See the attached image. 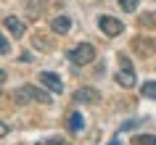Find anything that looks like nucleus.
I'll return each mask as SVG.
<instances>
[{
    "mask_svg": "<svg viewBox=\"0 0 156 145\" xmlns=\"http://www.w3.org/2000/svg\"><path fill=\"white\" fill-rule=\"evenodd\" d=\"M0 82H5V71L3 69H0Z\"/></svg>",
    "mask_w": 156,
    "mask_h": 145,
    "instance_id": "a211bd4d",
    "label": "nucleus"
},
{
    "mask_svg": "<svg viewBox=\"0 0 156 145\" xmlns=\"http://www.w3.org/2000/svg\"><path fill=\"white\" fill-rule=\"evenodd\" d=\"M140 92H143V98H151V100H156V82H146V85L140 87Z\"/></svg>",
    "mask_w": 156,
    "mask_h": 145,
    "instance_id": "9b49d317",
    "label": "nucleus"
},
{
    "mask_svg": "<svg viewBox=\"0 0 156 145\" xmlns=\"http://www.w3.org/2000/svg\"><path fill=\"white\" fill-rule=\"evenodd\" d=\"M16 98L21 100V103H42V105H48L53 98L45 92V90H40V87H32V85H24V87H19L16 90Z\"/></svg>",
    "mask_w": 156,
    "mask_h": 145,
    "instance_id": "f03ea898",
    "label": "nucleus"
},
{
    "mask_svg": "<svg viewBox=\"0 0 156 145\" xmlns=\"http://www.w3.org/2000/svg\"><path fill=\"white\" fill-rule=\"evenodd\" d=\"M98 26H101V32L108 34V37H116V34L124 32V24L119 21V19H114V16H101L98 19Z\"/></svg>",
    "mask_w": 156,
    "mask_h": 145,
    "instance_id": "20e7f679",
    "label": "nucleus"
},
{
    "mask_svg": "<svg viewBox=\"0 0 156 145\" xmlns=\"http://www.w3.org/2000/svg\"><path fill=\"white\" fill-rule=\"evenodd\" d=\"M119 5H122L124 13H135L138 11V0H119Z\"/></svg>",
    "mask_w": 156,
    "mask_h": 145,
    "instance_id": "ddd939ff",
    "label": "nucleus"
},
{
    "mask_svg": "<svg viewBox=\"0 0 156 145\" xmlns=\"http://www.w3.org/2000/svg\"><path fill=\"white\" fill-rule=\"evenodd\" d=\"M37 145H69L61 137H45V140H37Z\"/></svg>",
    "mask_w": 156,
    "mask_h": 145,
    "instance_id": "4468645a",
    "label": "nucleus"
},
{
    "mask_svg": "<svg viewBox=\"0 0 156 145\" xmlns=\"http://www.w3.org/2000/svg\"><path fill=\"white\" fill-rule=\"evenodd\" d=\"M143 124V119H130V121H124L122 127H119V132H127V129H135V127H140Z\"/></svg>",
    "mask_w": 156,
    "mask_h": 145,
    "instance_id": "2eb2a0df",
    "label": "nucleus"
},
{
    "mask_svg": "<svg viewBox=\"0 0 156 145\" xmlns=\"http://www.w3.org/2000/svg\"><path fill=\"white\" fill-rule=\"evenodd\" d=\"M3 24H5V29H8L13 37H24V32H27L24 21H21V19H16V16H8L5 21H3Z\"/></svg>",
    "mask_w": 156,
    "mask_h": 145,
    "instance_id": "0eeeda50",
    "label": "nucleus"
},
{
    "mask_svg": "<svg viewBox=\"0 0 156 145\" xmlns=\"http://www.w3.org/2000/svg\"><path fill=\"white\" fill-rule=\"evenodd\" d=\"M132 48H135V50H143V56H146V53H154V42H143V40H135V42H132Z\"/></svg>",
    "mask_w": 156,
    "mask_h": 145,
    "instance_id": "f8f14e48",
    "label": "nucleus"
},
{
    "mask_svg": "<svg viewBox=\"0 0 156 145\" xmlns=\"http://www.w3.org/2000/svg\"><path fill=\"white\" fill-rule=\"evenodd\" d=\"M5 53H11V42L0 34V56H5Z\"/></svg>",
    "mask_w": 156,
    "mask_h": 145,
    "instance_id": "dca6fc26",
    "label": "nucleus"
},
{
    "mask_svg": "<svg viewBox=\"0 0 156 145\" xmlns=\"http://www.w3.org/2000/svg\"><path fill=\"white\" fill-rule=\"evenodd\" d=\"M50 29H53L56 34H66L69 29H72V19L69 16H56L53 21H50Z\"/></svg>",
    "mask_w": 156,
    "mask_h": 145,
    "instance_id": "6e6552de",
    "label": "nucleus"
},
{
    "mask_svg": "<svg viewBox=\"0 0 156 145\" xmlns=\"http://www.w3.org/2000/svg\"><path fill=\"white\" fill-rule=\"evenodd\" d=\"M132 145H156V135H135Z\"/></svg>",
    "mask_w": 156,
    "mask_h": 145,
    "instance_id": "9d476101",
    "label": "nucleus"
},
{
    "mask_svg": "<svg viewBox=\"0 0 156 145\" xmlns=\"http://www.w3.org/2000/svg\"><path fill=\"white\" fill-rule=\"evenodd\" d=\"M98 98H101L98 90H93V87H80L74 92V100H77V103H95Z\"/></svg>",
    "mask_w": 156,
    "mask_h": 145,
    "instance_id": "423d86ee",
    "label": "nucleus"
},
{
    "mask_svg": "<svg viewBox=\"0 0 156 145\" xmlns=\"http://www.w3.org/2000/svg\"><path fill=\"white\" fill-rule=\"evenodd\" d=\"M69 61H72L74 66H87L95 61V48H93L90 42H80L77 48L69 50Z\"/></svg>",
    "mask_w": 156,
    "mask_h": 145,
    "instance_id": "f257e3e1",
    "label": "nucleus"
},
{
    "mask_svg": "<svg viewBox=\"0 0 156 145\" xmlns=\"http://www.w3.org/2000/svg\"><path fill=\"white\" fill-rule=\"evenodd\" d=\"M108 145H122V143H119V140H114V143H108Z\"/></svg>",
    "mask_w": 156,
    "mask_h": 145,
    "instance_id": "6ab92c4d",
    "label": "nucleus"
},
{
    "mask_svg": "<svg viewBox=\"0 0 156 145\" xmlns=\"http://www.w3.org/2000/svg\"><path fill=\"white\" fill-rule=\"evenodd\" d=\"M40 82L50 90V92H56V95H58V92H64V82H61V77L53 74V71H42L40 74Z\"/></svg>",
    "mask_w": 156,
    "mask_h": 145,
    "instance_id": "39448f33",
    "label": "nucleus"
},
{
    "mask_svg": "<svg viewBox=\"0 0 156 145\" xmlns=\"http://www.w3.org/2000/svg\"><path fill=\"white\" fill-rule=\"evenodd\" d=\"M8 132H11V129H8V124H3V121H0V137H5Z\"/></svg>",
    "mask_w": 156,
    "mask_h": 145,
    "instance_id": "f3484780",
    "label": "nucleus"
},
{
    "mask_svg": "<svg viewBox=\"0 0 156 145\" xmlns=\"http://www.w3.org/2000/svg\"><path fill=\"white\" fill-rule=\"evenodd\" d=\"M66 127H69V132H82L85 129V116L82 113H69V119H66Z\"/></svg>",
    "mask_w": 156,
    "mask_h": 145,
    "instance_id": "1a4fd4ad",
    "label": "nucleus"
},
{
    "mask_svg": "<svg viewBox=\"0 0 156 145\" xmlns=\"http://www.w3.org/2000/svg\"><path fill=\"white\" fill-rule=\"evenodd\" d=\"M116 82H119L124 90L135 87V69H132V61H130L127 56H119V71H116Z\"/></svg>",
    "mask_w": 156,
    "mask_h": 145,
    "instance_id": "7ed1b4c3",
    "label": "nucleus"
}]
</instances>
